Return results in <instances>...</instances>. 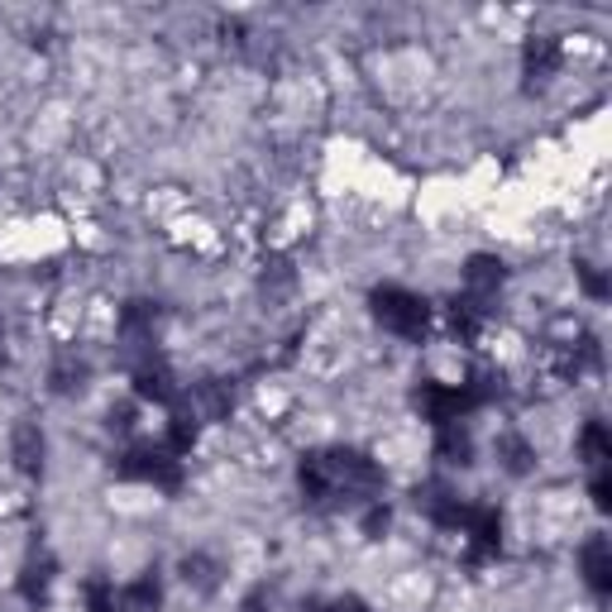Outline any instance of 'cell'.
Here are the masks:
<instances>
[{
	"mask_svg": "<svg viewBox=\"0 0 612 612\" xmlns=\"http://www.w3.org/2000/svg\"><path fill=\"white\" fill-rule=\"evenodd\" d=\"M320 455H326V474H330L335 507H345V503H378L383 470L364 455V450L335 445V450H320Z\"/></svg>",
	"mask_w": 612,
	"mask_h": 612,
	"instance_id": "obj_1",
	"label": "cell"
},
{
	"mask_svg": "<svg viewBox=\"0 0 612 612\" xmlns=\"http://www.w3.org/2000/svg\"><path fill=\"white\" fill-rule=\"evenodd\" d=\"M368 306H374V320L383 330L402 335V340H422L426 326H431V302L407 293V287H374V297H368Z\"/></svg>",
	"mask_w": 612,
	"mask_h": 612,
	"instance_id": "obj_2",
	"label": "cell"
},
{
	"mask_svg": "<svg viewBox=\"0 0 612 612\" xmlns=\"http://www.w3.org/2000/svg\"><path fill=\"white\" fill-rule=\"evenodd\" d=\"M116 474L125 483H154L158 493H177L182 488V460L168 445H130L116 460Z\"/></svg>",
	"mask_w": 612,
	"mask_h": 612,
	"instance_id": "obj_3",
	"label": "cell"
},
{
	"mask_svg": "<svg viewBox=\"0 0 612 612\" xmlns=\"http://www.w3.org/2000/svg\"><path fill=\"white\" fill-rule=\"evenodd\" d=\"M460 536H464V560H470V565H488V560H497L503 555V517H497V507H488V503L470 507L464 512Z\"/></svg>",
	"mask_w": 612,
	"mask_h": 612,
	"instance_id": "obj_4",
	"label": "cell"
},
{
	"mask_svg": "<svg viewBox=\"0 0 612 612\" xmlns=\"http://www.w3.org/2000/svg\"><path fill=\"white\" fill-rule=\"evenodd\" d=\"M416 407H422L426 422L441 431V426L464 422L478 402L470 393V383H460V388H450V383H422V388H416Z\"/></svg>",
	"mask_w": 612,
	"mask_h": 612,
	"instance_id": "obj_5",
	"label": "cell"
},
{
	"mask_svg": "<svg viewBox=\"0 0 612 612\" xmlns=\"http://www.w3.org/2000/svg\"><path fill=\"white\" fill-rule=\"evenodd\" d=\"M416 507H422L441 531H460L464 526V512H470L450 483H422V488H416Z\"/></svg>",
	"mask_w": 612,
	"mask_h": 612,
	"instance_id": "obj_6",
	"label": "cell"
},
{
	"mask_svg": "<svg viewBox=\"0 0 612 612\" xmlns=\"http://www.w3.org/2000/svg\"><path fill=\"white\" fill-rule=\"evenodd\" d=\"M560 62H565V48H560L555 34H531V39H526V48H522V72H526L531 87L551 82V77L560 72Z\"/></svg>",
	"mask_w": 612,
	"mask_h": 612,
	"instance_id": "obj_7",
	"label": "cell"
},
{
	"mask_svg": "<svg viewBox=\"0 0 612 612\" xmlns=\"http://www.w3.org/2000/svg\"><path fill=\"white\" fill-rule=\"evenodd\" d=\"M579 574H584V584L608 599L612 593V541L608 536H589L584 551H579Z\"/></svg>",
	"mask_w": 612,
	"mask_h": 612,
	"instance_id": "obj_8",
	"label": "cell"
},
{
	"mask_svg": "<svg viewBox=\"0 0 612 612\" xmlns=\"http://www.w3.org/2000/svg\"><path fill=\"white\" fill-rule=\"evenodd\" d=\"M503 283H507V268H503V259H493V254H474V259L464 264V297L488 306V297H497Z\"/></svg>",
	"mask_w": 612,
	"mask_h": 612,
	"instance_id": "obj_9",
	"label": "cell"
},
{
	"mask_svg": "<svg viewBox=\"0 0 612 612\" xmlns=\"http://www.w3.org/2000/svg\"><path fill=\"white\" fill-rule=\"evenodd\" d=\"M135 393L144 397V402H158V407H172L177 402V378H172V368L158 359H144V364H135Z\"/></svg>",
	"mask_w": 612,
	"mask_h": 612,
	"instance_id": "obj_10",
	"label": "cell"
},
{
	"mask_svg": "<svg viewBox=\"0 0 612 612\" xmlns=\"http://www.w3.org/2000/svg\"><path fill=\"white\" fill-rule=\"evenodd\" d=\"M230 407H235V393H230V383H225V378H206L187 397V412L197 416V422H225Z\"/></svg>",
	"mask_w": 612,
	"mask_h": 612,
	"instance_id": "obj_11",
	"label": "cell"
},
{
	"mask_svg": "<svg viewBox=\"0 0 612 612\" xmlns=\"http://www.w3.org/2000/svg\"><path fill=\"white\" fill-rule=\"evenodd\" d=\"M297 478H302V493H306V503H312V507H320V512H330V507H335L330 474H326V455H320V450H312V455H302V464H297Z\"/></svg>",
	"mask_w": 612,
	"mask_h": 612,
	"instance_id": "obj_12",
	"label": "cell"
},
{
	"mask_svg": "<svg viewBox=\"0 0 612 612\" xmlns=\"http://www.w3.org/2000/svg\"><path fill=\"white\" fill-rule=\"evenodd\" d=\"M10 455L14 464H20V474H43V455H48V445H43V431L34 422H24V426H14V441H10Z\"/></svg>",
	"mask_w": 612,
	"mask_h": 612,
	"instance_id": "obj_13",
	"label": "cell"
},
{
	"mask_svg": "<svg viewBox=\"0 0 612 612\" xmlns=\"http://www.w3.org/2000/svg\"><path fill=\"white\" fill-rule=\"evenodd\" d=\"M436 460L441 464H474V436H470V426L455 422V426H441L436 431Z\"/></svg>",
	"mask_w": 612,
	"mask_h": 612,
	"instance_id": "obj_14",
	"label": "cell"
},
{
	"mask_svg": "<svg viewBox=\"0 0 612 612\" xmlns=\"http://www.w3.org/2000/svg\"><path fill=\"white\" fill-rule=\"evenodd\" d=\"M158 608H164V584H158L154 570L120 589V612H158Z\"/></svg>",
	"mask_w": 612,
	"mask_h": 612,
	"instance_id": "obj_15",
	"label": "cell"
},
{
	"mask_svg": "<svg viewBox=\"0 0 612 612\" xmlns=\"http://www.w3.org/2000/svg\"><path fill=\"white\" fill-rule=\"evenodd\" d=\"M483 320H488V306L474 302V297H455L450 302V330L460 335V340H478Z\"/></svg>",
	"mask_w": 612,
	"mask_h": 612,
	"instance_id": "obj_16",
	"label": "cell"
},
{
	"mask_svg": "<svg viewBox=\"0 0 612 612\" xmlns=\"http://www.w3.org/2000/svg\"><path fill=\"white\" fill-rule=\"evenodd\" d=\"M497 460H503V470L507 474H531V470H536V445H531L526 436H512V431H507V436L503 441H497Z\"/></svg>",
	"mask_w": 612,
	"mask_h": 612,
	"instance_id": "obj_17",
	"label": "cell"
},
{
	"mask_svg": "<svg viewBox=\"0 0 612 612\" xmlns=\"http://www.w3.org/2000/svg\"><path fill=\"white\" fill-rule=\"evenodd\" d=\"M579 460L593 464V470H603V464L612 460V431L603 422H589L584 431H579Z\"/></svg>",
	"mask_w": 612,
	"mask_h": 612,
	"instance_id": "obj_18",
	"label": "cell"
},
{
	"mask_svg": "<svg viewBox=\"0 0 612 612\" xmlns=\"http://www.w3.org/2000/svg\"><path fill=\"white\" fill-rule=\"evenodd\" d=\"M182 579H187V589H197V593H216L220 589V565L211 555H187L182 560Z\"/></svg>",
	"mask_w": 612,
	"mask_h": 612,
	"instance_id": "obj_19",
	"label": "cell"
},
{
	"mask_svg": "<svg viewBox=\"0 0 612 612\" xmlns=\"http://www.w3.org/2000/svg\"><path fill=\"white\" fill-rule=\"evenodd\" d=\"M164 445L172 450V455H187V450L197 445V416H191L187 407H177V412L168 416V436H164Z\"/></svg>",
	"mask_w": 612,
	"mask_h": 612,
	"instance_id": "obj_20",
	"label": "cell"
},
{
	"mask_svg": "<svg viewBox=\"0 0 612 612\" xmlns=\"http://www.w3.org/2000/svg\"><path fill=\"white\" fill-rule=\"evenodd\" d=\"M48 584H53V565L48 560H29L24 574H20V593L29 603H43L48 599Z\"/></svg>",
	"mask_w": 612,
	"mask_h": 612,
	"instance_id": "obj_21",
	"label": "cell"
},
{
	"mask_svg": "<svg viewBox=\"0 0 612 612\" xmlns=\"http://www.w3.org/2000/svg\"><path fill=\"white\" fill-rule=\"evenodd\" d=\"M53 393H72V388H82V378H87V364L77 359V354H58V364H53Z\"/></svg>",
	"mask_w": 612,
	"mask_h": 612,
	"instance_id": "obj_22",
	"label": "cell"
},
{
	"mask_svg": "<svg viewBox=\"0 0 612 612\" xmlns=\"http://www.w3.org/2000/svg\"><path fill=\"white\" fill-rule=\"evenodd\" d=\"M87 612H116V589L101 584V579H91L87 584Z\"/></svg>",
	"mask_w": 612,
	"mask_h": 612,
	"instance_id": "obj_23",
	"label": "cell"
},
{
	"mask_svg": "<svg viewBox=\"0 0 612 612\" xmlns=\"http://www.w3.org/2000/svg\"><path fill=\"white\" fill-rule=\"evenodd\" d=\"M388 522H393V512L383 507V503H368V512H364V536H383V531H388Z\"/></svg>",
	"mask_w": 612,
	"mask_h": 612,
	"instance_id": "obj_24",
	"label": "cell"
},
{
	"mask_svg": "<svg viewBox=\"0 0 612 612\" xmlns=\"http://www.w3.org/2000/svg\"><path fill=\"white\" fill-rule=\"evenodd\" d=\"M589 493H593V507H599V512H608L612 507V478L599 470V474H593V483H589Z\"/></svg>",
	"mask_w": 612,
	"mask_h": 612,
	"instance_id": "obj_25",
	"label": "cell"
},
{
	"mask_svg": "<svg viewBox=\"0 0 612 612\" xmlns=\"http://www.w3.org/2000/svg\"><path fill=\"white\" fill-rule=\"evenodd\" d=\"M579 283H584V293L589 297H608V278H603V273H593V268H579Z\"/></svg>",
	"mask_w": 612,
	"mask_h": 612,
	"instance_id": "obj_26",
	"label": "cell"
},
{
	"mask_svg": "<svg viewBox=\"0 0 612 612\" xmlns=\"http://www.w3.org/2000/svg\"><path fill=\"white\" fill-rule=\"evenodd\" d=\"M239 612H268V589H249L245 603H239Z\"/></svg>",
	"mask_w": 612,
	"mask_h": 612,
	"instance_id": "obj_27",
	"label": "cell"
},
{
	"mask_svg": "<svg viewBox=\"0 0 612 612\" xmlns=\"http://www.w3.org/2000/svg\"><path fill=\"white\" fill-rule=\"evenodd\" d=\"M110 431H120V436H130V431H135V412H130V407L110 412Z\"/></svg>",
	"mask_w": 612,
	"mask_h": 612,
	"instance_id": "obj_28",
	"label": "cell"
},
{
	"mask_svg": "<svg viewBox=\"0 0 612 612\" xmlns=\"http://www.w3.org/2000/svg\"><path fill=\"white\" fill-rule=\"evenodd\" d=\"M326 612H374V608H368L364 599H354V593H345V599H335Z\"/></svg>",
	"mask_w": 612,
	"mask_h": 612,
	"instance_id": "obj_29",
	"label": "cell"
},
{
	"mask_svg": "<svg viewBox=\"0 0 612 612\" xmlns=\"http://www.w3.org/2000/svg\"><path fill=\"white\" fill-rule=\"evenodd\" d=\"M302 612H326V603H302Z\"/></svg>",
	"mask_w": 612,
	"mask_h": 612,
	"instance_id": "obj_30",
	"label": "cell"
},
{
	"mask_svg": "<svg viewBox=\"0 0 612 612\" xmlns=\"http://www.w3.org/2000/svg\"><path fill=\"white\" fill-rule=\"evenodd\" d=\"M0 364H6V330H0Z\"/></svg>",
	"mask_w": 612,
	"mask_h": 612,
	"instance_id": "obj_31",
	"label": "cell"
}]
</instances>
